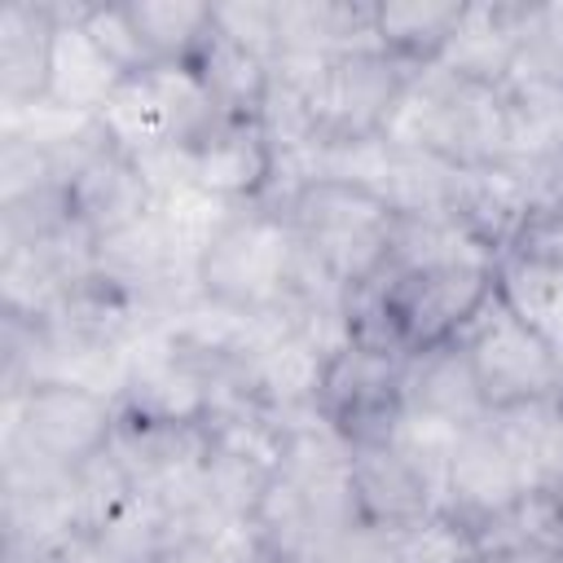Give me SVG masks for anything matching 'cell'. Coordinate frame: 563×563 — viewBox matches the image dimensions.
Returning <instances> with one entry per match:
<instances>
[{"label": "cell", "mask_w": 563, "mask_h": 563, "mask_svg": "<svg viewBox=\"0 0 563 563\" xmlns=\"http://www.w3.org/2000/svg\"><path fill=\"white\" fill-rule=\"evenodd\" d=\"M299 264H303V246L286 211L268 202H251L238 207L198 255L194 290L242 317H277L295 295Z\"/></svg>", "instance_id": "cell-1"}, {"label": "cell", "mask_w": 563, "mask_h": 563, "mask_svg": "<svg viewBox=\"0 0 563 563\" xmlns=\"http://www.w3.org/2000/svg\"><path fill=\"white\" fill-rule=\"evenodd\" d=\"M286 220L303 255L343 290H361L387 273L396 211L365 185L352 180H308L286 198Z\"/></svg>", "instance_id": "cell-2"}, {"label": "cell", "mask_w": 563, "mask_h": 563, "mask_svg": "<svg viewBox=\"0 0 563 563\" xmlns=\"http://www.w3.org/2000/svg\"><path fill=\"white\" fill-rule=\"evenodd\" d=\"M4 449L57 471H79L110 453L119 435V400L75 378H31L4 396Z\"/></svg>", "instance_id": "cell-3"}, {"label": "cell", "mask_w": 563, "mask_h": 563, "mask_svg": "<svg viewBox=\"0 0 563 563\" xmlns=\"http://www.w3.org/2000/svg\"><path fill=\"white\" fill-rule=\"evenodd\" d=\"M211 119L216 106L194 62H154L128 75L114 88V97L97 110L106 141L132 158L158 150H185Z\"/></svg>", "instance_id": "cell-4"}, {"label": "cell", "mask_w": 563, "mask_h": 563, "mask_svg": "<svg viewBox=\"0 0 563 563\" xmlns=\"http://www.w3.org/2000/svg\"><path fill=\"white\" fill-rule=\"evenodd\" d=\"M383 308L391 343L405 356L457 343L466 325L497 295V264H435L383 273Z\"/></svg>", "instance_id": "cell-5"}, {"label": "cell", "mask_w": 563, "mask_h": 563, "mask_svg": "<svg viewBox=\"0 0 563 563\" xmlns=\"http://www.w3.org/2000/svg\"><path fill=\"white\" fill-rule=\"evenodd\" d=\"M457 343L471 361V374L479 383L488 413L563 400V361L497 295L484 303V312L466 325V334Z\"/></svg>", "instance_id": "cell-6"}, {"label": "cell", "mask_w": 563, "mask_h": 563, "mask_svg": "<svg viewBox=\"0 0 563 563\" xmlns=\"http://www.w3.org/2000/svg\"><path fill=\"white\" fill-rule=\"evenodd\" d=\"M220 365L176 347L163 330H150L132 356L119 387V418L145 427H202L216 409Z\"/></svg>", "instance_id": "cell-7"}, {"label": "cell", "mask_w": 563, "mask_h": 563, "mask_svg": "<svg viewBox=\"0 0 563 563\" xmlns=\"http://www.w3.org/2000/svg\"><path fill=\"white\" fill-rule=\"evenodd\" d=\"M405 352L347 339L325 365L321 413L352 444H387L405 413Z\"/></svg>", "instance_id": "cell-8"}, {"label": "cell", "mask_w": 563, "mask_h": 563, "mask_svg": "<svg viewBox=\"0 0 563 563\" xmlns=\"http://www.w3.org/2000/svg\"><path fill=\"white\" fill-rule=\"evenodd\" d=\"M413 70L418 66L383 48H356V53L330 57L321 88H317L321 145H352V141L383 136Z\"/></svg>", "instance_id": "cell-9"}, {"label": "cell", "mask_w": 563, "mask_h": 563, "mask_svg": "<svg viewBox=\"0 0 563 563\" xmlns=\"http://www.w3.org/2000/svg\"><path fill=\"white\" fill-rule=\"evenodd\" d=\"M532 471L519 453V444L506 435V427L497 422V413H488L484 422L466 427L457 440V453L444 471V493L440 506L457 519H466L475 532L488 528L493 519H501L506 510L519 506L523 493H532Z\"/></svg>", "instance_id": "cell-10"}, {"label": "cell", "mask_w": 563, "mask_h": 563, "mask_svg": "<svg viewBox=\"0 0 563 563\" xmlns=\"http://www.w3.org/2000/svg\"><path fill=\"white\" fill-rule=\"evenodd\" d=\"M185 180L229 207H251L277 180V150L255 114H216L185 145Z\"/></svg>", "instance_id": "cell-11"}, {"label": "cell", "mask_w": 563, "mask_h": 563, "mask_svg": "<svg viewBox=\"0 0 563 563\" xmlns=\"http://www.w3.org/2000/svg\"><path fill=\"white\" fill-rule=\"evenodd\" d=\"M62 180H66L70 220L92 242H106L158 211V189L150 185L141 163L110 141L92 145Z\"/></svg>", "instance_id": "cell-12"}, {"label": "cell", "mask_w": 563, "mask_h": 563, "mask_svg": "<svg viewBox=\"0 0 563 563\" xmlns=\"http://www.w3.org/2000/svg\"><path fill=\"white\" fill-rule=\"evenodd\" d=\"M528 13L532 4H501V0H471L431 66H444L457 79L501 88L528 44Z\"/></svg>", "instance_id": "cell-13"}, {"label": "cell", "mask_w": 563, "mask_h": 563, "mask_svg": "<svg viewBox=\"0 0 563 563\" xmlns=\"http://www.w3.org/2000/svg\"><path fill=\"white\" fill-rule=\"evenodd\" d=\"M347 484H352V506H356L361 528L378 537L440 510L435 484L391 444H356Z\"/></svg>", "instance_id": "cell-14"}, {"label": "cell", "mask_w": 563, "mask_h": 563, "mask_svg": "<svg viewBox=\"0 0 563 563\" xmlns=\"http://www.w3.org/2000/svg\"><path fill=\"white\" fill-rule=\"evenodd\" d=\"M57 26H53V57H48V106L70 110V114H92L114 97V88L128 79L106 48L88 35L84 26V0L53 4Z\"/></svg>", "instance_id": "cell-15"}, {"label": "cell", "mask_w": 563, "mask_h": 563, "mask_svg": "<svg viewBox=\"0 0 563 563\" xmlns=\"http://www.w3.org/2000/svg\"><path fill=\"white\" fill-rule=\"evenodd\" d=\"M57 9L44 0H4L0 4V110L18 114L48 97V57H53Z\"/></svg>", "instance_id": "cell-16"}, {"label": "cell", "mask_w": 563, "mask_h": 563, "mask_svg": "<svg viewBox=\"0 0 563 563\" xmlns=\"http://www.w3.org/2000/svg\"><path fill=\"white\" fill-rule=\"evenodd\" d=\"M405 405L422 409V413H435V418H444L462 431L488 418V405L479 396V383L471 374V361H466L462 343H444V347L409 356Z\"/></svg>", "instance_id": "cell-17"}, {"label": "cell", "mask_w": 563, "mask_h": 563, "mask_svg": "<svg viewBox=\"0 0 563 563\" xmlns=\"http://www.w3.org/2000/svg\"><path fill=\"white\" fill-rule=\"evenodd\" d=\"M457 18H462V0H378L374 35L383 53L409 66H431L444 53Z\"/></svg>", "instance_id": "cell-18"}, {"label": "cell", "mask_w": 563, "mask_h": 563, "mask_svg": "<svg viewBox=\"0 0 563 563\" xmlns=\"http://www.w3.org/2000/svg\"><path fill=\"white\" fill-rule=\"evenodd\" d=\"M194 70L202 75L216 114H260L264 88H268V57L224 40L216 26L194 57Z\"/></svg>", "instance_id": "cell-19"}, {"label": "cell", "mask_w": 563, "mask_h": 563, "mask_svg": "<svg viewBox=\"0 0 563 563\" xmlns=\"http://www.w3.org/2000/svg\"><path fill=\"white\" fill-rule=\"evenodd\" d=\"M123 4L154 62H194L211 35V4L202 0H123Z\"/></svg>", "instance_id": "cell-20"}, {"label": "cell", "mask_w": 563, "mask_h": 563, "mask_svg": "<svg viewBox=\"0 0 563 563\" xmlns=\"http://www.w3.org/2000/svg\"><path fill=\"white\" fill-rule=\"evenodd\" d=\"M383 545H387L391 563H479L484 559L479 532L466 519L449 515L444 506L387 532Z\"/></svg>", "instance_id": "cell-21"}, {"label": "cell", "mask_w": 563, "mask_h": 563, "mask_svg": "<svg viewBox=\"0 0 563 563\" xmlns=\"http://www.w3.org/2000/svg\"><path fill=\"white\" fill-rule=\"evenodd\" d=\"M457 440H462V427H453V422H444V418H435V413H422V409H409L405 405V413H400V422H396V431H391V449L400 453V457H409L431 484H435V493H444V471H449V462H453V453H457Z\"/></svg>", "instance_id": "cell-22"}, {"label": "cell", "mask_w": 563, "mask_h": 563, "mask_svg": "<svg viewBox=\"0 0 563 563\" xmlns=\"http://www.w3.org/2000/svg\"><path fill=\"white\" fill-rule=\"evenodd\" d=\"M84 26L88 35L106 48V57L123 70V75H136L145 66H154V57L145 53L132 18H128V4H110V0H84Z\"/></svg>", "instance_id": "cell-23"}, {"label": "cell", "mask_w": 563, "mask_h": 563, "mask_svg": "<svg viewBox=\"0 0 563 563\" xmlns=\"http://www.w3.org/2000/svg\"><path fill=\"white\" fill-rule=\"evenodd\" d=\"M211 26L260 53V57H277V0H229V4H211Z\"/></svg>", "instance_id": "cell-24"}, {"label": "cell", "mask_w": 563, "mask_h": 563, "mask_svg": "<svg viewBox=\"0 0 563 563\" xmlns=\"http://www.w3.org/2000/svg\"><path fill=\"white\" fill-rule=\"evenodd\" d=\"M510 255L532 260V264H545V268H563V202L537 207L532 220L523 224V233L515 238Z\"/></svg>", "instance_id": "cell-25"}, {"label": "cell", "mask_w": 563, "mask_h": 563, "mask_svg": "<svg viewBox=\"0 0 563 563\" xmlns=\"http://www.w3.org/2000/svg\"><path fill=\"white\" fill-rule=\"evenodd\" d=\"M48 563H128V559H123L110 541H101L97 532H88V528H84V532H75V537H70V541L48 559Z\"/></svg>", "instance_id": "cell-26"}, {"label": "cell", "mask_w": 563, "mask_h": 563, "mask_svg": "<svg viewBox=\"0 0 563 563\" xmlns=\"http://www.w3.org/2000/svg\"><path fill=\"white\" fill-rule=\"evenodd\" d=\"M479 563H563V554L528 550V545H506V550H484Z\"/></svg>", "instance_id": "cell-27"}]
</instances>
